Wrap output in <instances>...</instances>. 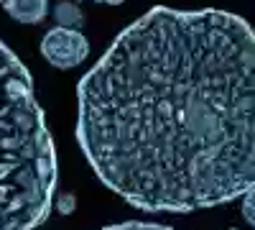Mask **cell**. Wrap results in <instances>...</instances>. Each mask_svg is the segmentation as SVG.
Returning a JSON list of instances; mask_svg holds the SVG:
<instances>
[{
  "label": "cell",
  "mask_w": 255,
  "mask_h": 230,
  "mask_svg": "<svg viewBox=\"0 0 255 230\" xmlns=\"http://www.w3.org/2000/svg\"><path fill=\"white\" fill-rule=\"evenodd\" d=\"M95 174L145 213H191L255 190V31L245 18L156 5L77 87Z\"/></svg>",
  "instance_id": "obj_1"
},
{
  "label": "cell",
  "mask_w": 255,
  "mask_h": 230,
  "mask_svg": "<svg viewBox=\"0 0 255 230\" xmlns=\"http://www.w3.org/2000/svg\"><path fill=\"white\" fill-rule=\"evenodd\" d=\"M56 149L28 69L0 41V230H33L54 207Z\"/></svg>",
  "instance_id": "obj_2"
},
{
  "label": "cell",
  "mask_w": 255,
  "mask_h": 230,
  "mask_svg": "<svg viewBox=\"0 0 255 230\" xmlns=\"http://www.w3.org/2000/svg\"><path fill=\"white\" fill-rule=\"evenodd\" d=\"M41 56L56 69H77L90 56V41L82 31L54 26L41 38Z\"/></svg>",
  "instance_id": "obj_3"
},
{
  "label": "cell",
  "mask_w": 255,
  "mask_h": 230,
  "mask_svg": "<svg viewBox=\"0 0 255 230\" xmlns=\"http://www.w3.org/2000/svg\"><path fill=\"white\" fill-rule=\"evenodd\" d=\"M3 10L26 26H36L49 15V0H0Z\"/></svg>",
  "instance_id": "obj_4"
},
{
  "label": "cell",
  "mask_w": 255,
  "mask_h": 230,
  "mask_svg": "<svg viewBox=\"0 0 255 230\" xmlns=\"http://www.w3.org/2000/svg\"><path fill=\"white\" fill-rule=\"evenodd\" d=\"M54 15H56V26H61V28H74V31H79V28L84 26V13L79 10L77 3H69V0H61V3H56Z\"/></svg>",
  "instance_id": "obj_5"
},
{
  "label": "cell",
  "mask_w": 255,
  "mask_h": 230,
  "mask_svg": "<svg viewBox=\"0 0 255 230\" xmlns=\"http://www.w3.org/2000/svg\"><path fill=\"white\" fill-rule=\"evenodd\" d=\"M105 230H174L166 225H156V223H123V225H113Z\"/></svg>",
  "instance_id": "obj_6"
},
{
  "label": "cell",
  "mask_w": 255,
  "mask_h": 230,
  "mask_svg": "<svg viewBox=\"0 0 255 230\" xmlns=\"http://www.w3.org/2000/svg\"><path fill=\"white\" fill-rule=\"evenodd\" d=\"M243 218L255 228V190L245 192V197H243Z\"/></svg>",
  "instance_id": "obj_7"
},
{
  "label": "cell",
  "mask_w": 255,
  "mask_h": 230,
  "mask_svg": "<svg viewBox=\"0 0 255 230\" xmlns=\"http://www.w3.org/2000/svg\"><path fill=\"white\" fill-rule=\"evenodd\" d=\"M74 197L72 195H61V197H56V210L61 213V215H69L72 210H74Z\"/></svg>",
  "instance_id": "obj_8"
},
{
  "label": "cell",
  "mask_w": 255,
  "mask_h": 230,
  "mask_svg": "<svg viewBox=\"0 0 255 230\" xmlns=\"http://www.w3.org/2000/svg\"><path fill=\"white\" fill-rule=\"evenodd\" d=\"M97 3H105V5H120L125 0H97Z\"/></svg>",
  "instance_id": "obj_9"
},
{
  "label": "cell",
  "mask_w": 255,
  "mask_h": 230,
  "mask_svg": "<svg viewBox=\"0 0 255 230\" xmlns=\"http://www.w3.org/2000/svg\"><path fill=\"white\" fill-rule=\"evenodd\" d=\"M230 230H240V228H230Z\"/></svg>",
  "instance_id": "obj_10"
}]
</instances>
